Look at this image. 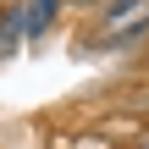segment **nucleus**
Masks as SVG:
<instances>
[{
	"label": "nucleus",
	"mask_w": 149,
	"mask_h": 149,
	"mask_svg": "<svg viewBox=\"0 0 149 149\" xmlns=\"http://www.w3.org/2000/svg\"><path fill=\"white\" fill-rule=\"evenodd\" d=\"M144 22H149V0H105V6H100V33H105V44L138 39Z\"/></svg>",
	"instance_id": "nucleus-1"
},
{
	"label": "nucleus",
	"mask_w": 149,
	"mask_h": 149,
	"mask_svg": "<svg viewBox=\"0 0 149 149\" xmlns=\"http://www.w3.org/2000/svg\"><path fill=\"white\" fill-rule=\"evenodd\" d=\"M55 17H61V0H22V39L50 33V28H55Z\"/></svg>",
	"instance_id": "nucleus-2"
},
{
	"label": "nucleus",
	"mask_w": 149,
	"mask_h": 149,
	"mask_svg": "<svg viewBox=\"0 0 149 149\" xmlns=\"http://www.w3.org/2000/svg\"><path fill=\"white\" fill-rule=\"evenodd\" d=\"M55 149H116L105 133H66V138H55Z\"/></svg>",
	"instance_id": "nucleus-3"
},
{
	"label": "nucleus",
	"mask_w": 149,
	"mask_h": 149,
	"mask_svg": "<svg viewBox=\"0 0 149 149\" xmlns=\"http://www.w3.org/2000/svg\"><path fill=\"white\" fill-rule=\"evenodd\" d=\"M66 6H105V0H66Z\"/></svg>",
	"instance_id": "nucleus-4"
},
{
	"label": "nucleus",
	"mask_w": 149,
	"mask_h": 149,
	"mask_svg": "<svg viewBox=\"0 0 149 149\" xmlns=\"http://www.w3.org/2000/svg\"><path fill=\"white\" fill-rule=\"evenodd\" d=\"M138 39H149V22H144V33H138Z\"/></svg>",
	"instance_id": "nucleus-5"
}]
</instances>
